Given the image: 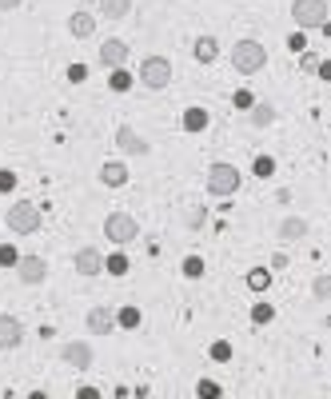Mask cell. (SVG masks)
Listing matches in <instances>:
<instances>
[{
	"instance_id": "8fae6325",
	"label": "cell",
	"mask_w": 331,
	"mask_h": 399,
	"mask_svg": "<svg viewBox=\"0 0 331 399\" xmlns=\"http://www.w3.org/2000/svg\"><path fill=\"white\" fill-rule=\"evenodd\" d=\"M100 64L112 68V72H116V68H124V64H128V44H124V40H116V36L104 40V44H100Z\"/></svg>"
},
{
	"instance_id": "9a60e30c",
	"label": "cell",
	"mask_w": 331,
	"mask_h": 399,
	"mask_svg": "<svg viewBox=\"0 0 331 399\" xmlns=\"http://www.w3.org/2000/svg\"><path fill=\"white\" fill-rule=\"evenodd\" d=\"M68 32L76 36V40H88L96 32V20H92V12H72L68 16Z\"/></svg>"
},
{
	"instance_id": "603a6c76",
	"label": "cell",
	"mask_w": 331,
	"mask_h": 399,
	"mask_svg": "<svg viewBox=\"0 0 331 399\" xmlns=\"http://www.w3.org/2000/svg\"><path fill=\"white\" fill-rule=\"evenodd\" d=\"M116 323H120V328H128V332H132V328H140V307H120Z\"/></svg>"
},
{
	"instance_id": "d4e9b609",
	"label": "cell",
	"mask_w": 331,
	"mask_h": 399,
	"mask_svg": "<svg viewBox=\"0 0 331 399\" xmlns=\"http://www.w3.org/2000/svg\"><path fill=\"white\" fill-rule=\"evenodd\" d=\"M196 396H200V399H220V383H216V380H200V383H196Z\"/></svg>"
},
{
	"instance_id": "ac0fdd59",
	"label": "cell",
	"mask_w": 331,
	"mask_h": 399,
	"mask_svg": "<svg viewBox=\"0 0 331 399\" xmlns=\"http://www.w3.org/2000/svg\"><path fill=\"white\" fill-rule=\"evenodd\" d=\"M303 236H307V220L303 216H287L280 223V239H303Z\"/></svg>"
},
{
	"instance_id": "d590c367",
	"label": "cell",
	"mask_w": 331,
	"mask_h": 399,
	"mask_svg": "<svg viewBox=\"0 0 331 399\" xmlns=\"http://www.w3.org/2000/svg\"><path fill=\"white\" fill-rule=\"evenodd\" d=\"M24 0H0V12H12V8H20Z\"/></svg>"
},
{
	"instance_id": "74e56055",
	"label": "cell",
	"mask_w": 331,
	"mask_h": 399,
	"mask_svg": "<svg viewBox=\"0 0 331 399\" xmlns=\"http://www.w3.org/2000/svg\"><path fill=\"white\" fill-rule=\"evenodd\" d=\"M28 399H48V396H44V391H32V396H28Z\"/></svg>"
},
{
	"instance_id": "30bf717a",
	"label": "cell",
	"mask_w": 331,
	"mask_h": 399,
	"mask_svg": "<svg viewBox=\"0 0 331 399\" xmlns=\"http://www.w3.org/2000/svg\"><path fill=\"white\" fill-rule=\"evenodd\" d=\"M72 268H76L80 275H100V271H104V252H100V248H76Z\"/></svg>"
},
{
	"instance_id": "484cf974",
	"label": "cell",
	"mask_w": 331,
	"mask_h": 399,
	"mask_svg": "<svg viewBox=\"0 0 331 399\" xmlns=\"http://www.w3.org/2000/svg\"><path fill=\"white\" fill-rule=\"evenodd\" d=\"M312 296H316V300H331V275H316V284H312Z\"/></svg>"
},
{
	"instance_id": "6da1fadb",
	"label": "cell",
	"mask_w": 331,
	"mask_h": 399,
	"mask_svg": "<svg viewBox=\"0 0 331 399\" xmlns=\"http://www.w3.org/2000/svg\"><path fill=\"white\" fill-rule=\"evenodd\" d=\"M264 64H268V48L260 44V40H236L232 44V68H236L239 76L264 72Z\"/></svg>"
},
{
	"instance_id": "4dcf8cb0",
	"label": "cell",
	"mask_w": 331,
	"mask_h": 399,
	"mask_svg": "<svg viewBox=\"0 0 331 399\" xmlns=\"http://www.w3.org/2000/svg\"><path fill=\"white\" fill-rule=\"evenodd\" d=\"M16 260H20L16 248H0V268H16Z\"/></svg>"
},
{
	"instance_id": "52a82bcc",
	"label": "cell",
	"mask_w": 331,
	"mask_h": 399,
	"mask_svg": "<svg viewBox=\"0 0 331 399\" xmlns=\"http://www.w3.org/2000/svg\"><path fill=\"white\" fill-rule=\"evenodd\" d=\"M16 280L28 284V287L44 284L48 280V260L44 255H20V260H16Z\"/></svg>"
},
{
	"instance_id": "8d00e7d4",
	"label": "cell",
	"mask_w": 331,
	"mask_h": 399,
	"mask_svg": "<svg viewBox=\"0 0 331 399\" xmlns=\"http://www.w3.org/2000/svg\"><path fill=\"white\" fill-rule=\"evenodd\" d=\"M76 399H100V391H96V387H80Z\"/></svg>"
},
{
	"instance_id": "7c38bea8",
	"label": "cell",
	"mask_w": 331,
	"mask_h": 399,
	"mask_svg": "<svg viewBox=\"0 0 331 399\" xmlns=\"http://www.w3.org/2000/svg\"><path fill=\"white\" fill-rule=\"evenodd\" d=\"M60 359H64V364H72L76 371H88V367H92V348L72 339V343H64V348H60Z\"/></svg>"
},
{
	"instance_id": "d6986e66",
	"label": "cell",
	"mask_w": 331,
	"mask_h": 399,
	"mask_svg": "<svg viewBox=\"0 0 331 399\" xmlns=\"http://www.w3.org/2000/svg\"><path fill=\"white\" fill-rule=\"evenodd\" d=\"M207 120H212L207 108H188V112H184V132H204Z\"/></svg>"
},
{
	"instance_id": "d6a6232c",
	"label": "cell",
	"mask_w": 331,
	"mask_h": 399,
	"mask_svg": "<svg viewBox=\"0 0 331 399\" xmlns=\"http://www.w3.org/2000/svg\"><path fill=\"white\" fill-rule=\"evenodd\" d=\"M212 359H216V364H228V359H232V348H228V343H216V348H212Z\"/></svg>"
},
{
	"instance_id": "e0dca14e",
	"label": "cell",
	"mask_w": 331,
	"mask_h": 399,
	"mask_svg": "<svg viewBox=\"0 0 331 399\" xmlns=\"http://www.w3.org/2000/svg\"><path fill=\"white\" fill-rule=\"evenodd\" d=\"M132 12V0H100V16L104 20H124Z\"/></svg>"
},
{
	"instance_id": "836d02e7",
	"label": "cell",
	"mask_w": 331,
	"mask_h": 399,
	"mask_svg": "<svg viewBox=\"0 0 331 399\" xmlns=\"http://www.w3.org/2000/svg\"><path fill=\"white\" fill-rule=\"evenodd\" d=\"M88 76V68H84V64H72V68H68V80H84Z\"/></svg>"
},
{
	"instance_id": "f546056e",
	"label": "cell",
	"mask_w": 331,
	"mask_h": 399,
	"mask_svg": "<svg viewBox=\"0 0 331 399\" xmlns=\"http://www.w3.org/2000/svg\"><path fill=\"white\" fill-rule=\"evenodd\" d=\"M287 48H291V52H307V36H303V32H291V36H287Z\"/></svg>"
},
{
	"instance_id": "2e32d148",
	"label": "cell",
	"mask_w": 331,
	"mask_h": 399,
	"mask_svg": "<svg viewBox=\"0 0 331 399\" xmlns=\"http://www.w3.org/2000/svg\"><path fill=\"white\" fill-rule=\"evenodd\" d=\"M192 52H196V60H200V64H212L216 56H220V44H216V36H200Z\"/></svg>"
},
{
	"instance_id": "5bb4252c",
	"label": "cell",
	"mask_w": 331,
	"mask_h": 399,
	"mask_svg": "<svg viewBox=\"0 0 331 399\" xmlns=\"http://www.w3.org/2000/svg\"><path fill=\"white\" fill-rule=\"evenodd\" d=\"M84 323H88V332H92V335H108L112 328H116V316H112L108 307H92Z\"/></svg>"
},
{
	"instance_id": "9c48e42d",
	"label": "cell",
	"mask_w": 331,
	"mask_h": 399,
	"mask_svg": "<svg viewBox=\"0 0 331 399\" xmlns=\"http://www.w3.org/2000/svg\"><path fill=\"white\" fill-rule=\"evenodd\" d=\"M116 144H120V152H132V156H148V152H152V144L144 140V136H140L132 124H120V128H116Z\"/></svg>"
},
{
	"instance_id": "3957f363",
	"label": "cell",
	"mask_w": 331,
	"mask_h": 399,
	"mask_svg": "<svg viewBox=\"0 0 331 399\" xmlns=\"http://www.w3.org/2000/svg\"><path fill=\"white\" fill-rule=\"evenodd\" d=\"M207 192H212V196H220V200H228V196H236L239 192V184H244V176H239V168L236 164H212V168H207Z\"/></svg>"
},
{
	"instance_id": "83f0119b",
	"label": "cell",
	"mask_w": 331,
	"mask_h": 399,
	"mask_svg": "<svg viewBox=\"0 0 331 399\" xmlns=\"http://www.w3.org/2000/svg\"><path fill=\"white\" fill-rule=\"evenodd\" d=\"M104 271H112V275H124V271H128V260H124L120 252L108 255V260H104Z\"/></svg>"
},
{
	"instance_id": "8992f818",
	"label": "cell",
	"mask_w": 331,
	"mask_h": 399,
	"mask_svg": "<svg viewBox=\"0 0 331 399\" xmlns=\"http://www.w3.org/2000/svg\"><path fill=\"white\" fill-rule=\"evenodd\" d=\"M104 236L112 244H132V239L140 236V223H136V216H128V212H112V216H104Z\"/></svg>"
},
{
	"instance_id": "4fadbf2b",
	"label": "cell",
	"mask_w": 331,
	"mask_h": 399,
	"mask_svg": "<svg viewBox=\"0 0 331 399\" xmlns=\"http://www.w3.org/2000/svg\"><path fill=\"white\" fill-rule=\"evenodd\" d=\"M100 184H104V188H124L128 184V164L124 160H104V164H100Z\"/></svg>"
},
{
	"instance_id": "44dd1931",
	"label": "cell",
	"mask_w": 331,
	"mask_h": 399,
	"mask_svg": "<svg viewBox=\"0 0 331 399\" xmlns=\"http://www.w3.org/2000/svg\"><path fill=\"white\" fill-rule=\"evenodd\" d=\"M248 287H252V291H268V287H271V271L268 268H252V271H248Z\"/></svg>"
},
{
	"instance_id": "7402d4cb",
	"label": "cell",
	"mask_w": 331,
	"mask_h": 399,
	"mask_svg": "<svg viewBox=\"0 0 331 399\" xmlns=\"http://www.w3.org/2000/svg\"><path fill=\"white\" fill-rule=\"evenodd\" d=\"M108 88L112 92H128V88H132V72H128V68H116L108 80Z\"/></svg>"
},
{
	"instance_id": "ba28073f",
	"label": "cell",
	"mask_w": 331,
	"mask_h": 399,
	"mask_svg": "<svg viewBox=\"0 0 331 399\" xmlns=\"http://www.w3.org/2000/svg\"><path fill=\"white\" fill-rule=\"evenodd\" d=\"M24 343V323L8 312H0V351H12Z\"/></svg>"
},
{
	"instance_id": "ffe728a7",
	"label": "cell",
	"mask_w": 331,
	"mask_h": 399,
	"mask_svg": "<svg viewBox=\"0 0 331 399\" xmlns=\"http://www.w3.org/2000/svg\"><path fill=\"white\" fill-rule=\"evenodd\" d=\"M248 116H252L255 128H268L271 120H275V108H271V104H252V108H248Z\"/></svg>"
},
{
	"instance_id": "4316f807",
	"label": "cell",
	"mask_w": 331,
	"mask_h": 399,
	"mask_svg": "<svg viewBox=\"0 0 331 399\" xmlns=\"http://www.w3.org/2000/svg\"><path fill=\"white\" fill-rule=\"evenodd\" d=\"M184 275H188V280H200V275H204V260H200V255H188V260H184Z\"/></svg>"
},
{
	"instance_id": "e575fe53",
	"label": "cell",
	"mask_w": 331,
	"mask_h": 399,
	"mask_svg": "<svg viewBox=\"0 0 331 399\" xmlns=\"http://www.w3.org/2000/svg\"><path fill=\"white\" fill-rule=\"evenodd\" d=\"M255 100H252V92H236V108H252Z\"/></svg>"
},
{
	"instance_id": "cb8c5ba5",
	"label": "cell",
	"mask_w": 331,
	"mask_h": 399,
	"mask_svg": "<svg viewBox=\"0 0 331 399\" xmlns=\"http://www.w3.org/2000/svg\"><path fill=\"white\" fill-rule=\"evenodd\" d=\"M271 319H275V307H271V303H255L252 307V323H271Z\"/></svg>"
},
{
	"instance_id": "1f68e13d",
	"label": "cell",
	"mask_w": 331,
	"mask_h": 399,
	"mask_svg": "<svg viewBox=\"0 0 331 399\" xmlns=\"http://www.w3.org/2000/svg\"><path fill=\"white\" fill-rule=\"evenodd\" d=\"M12 188H16V172H8V168H0V192L8 196Z\"/></svg>"
},
{
	"instance_id": "5b68a950",
	"label": "cell",
	"mask_w": 331,
	"mask_h": 399,
	"mask_svg": "<svg viewBox=\"0 0 331 399\" xmlns=\"http://www.w3.org/2000/svg\"><path fill=\"white\" fill-rule=\"evenodd\" d=\"M291 20L303 28H323L328 24V0H291Z\"/></svg>"
},
{
	"instance_id": "277c9868",
	"label": "cell",
	"mask_w": 331,
	"mask_h": 399,
	"mask_svg": "<svg viewBox=\"0 0 331 399\" xmlns=\"http://www.w3.org/2000/svg\"><path fill=\"white\" fill-rule=\"evenodd\" d=\"M140 84L152 92H164L172 84V60L168 56H144L140 60Z\"/></svg>"
},
{
	"instance_id": "f1b7e54d",
	"label": "cell",
	"mask_w": 331,
	"mask_h": 399,
	"mask_svg": "<svg viewBox=\"0 0 331 399\" xmlns=\"http://www.w3.org/2000/svg\"><path fill=\"white\" fill-rule=\"evenodd\" d=\"M271 172H275V160H271V156H260V160H255V176H260V180H268Z\"/></svg>"
},
{
	"instance_id": "7a4b0ae2",
	"label": "cell",
	"mask_w": 331,
	"mask_h": 399,
	"mask_svg": "<svg viewBox=\"0 0 331 399\" xmlns=\"http://www.w3.org/2000/svg\"><path fill=\"white\" fill-rule=\"evenodd\" d=\"M4 220H8V232H16V236H36L44 216H40V207L32 204V200H16Z\"/></svg>"
}]
</instances>
